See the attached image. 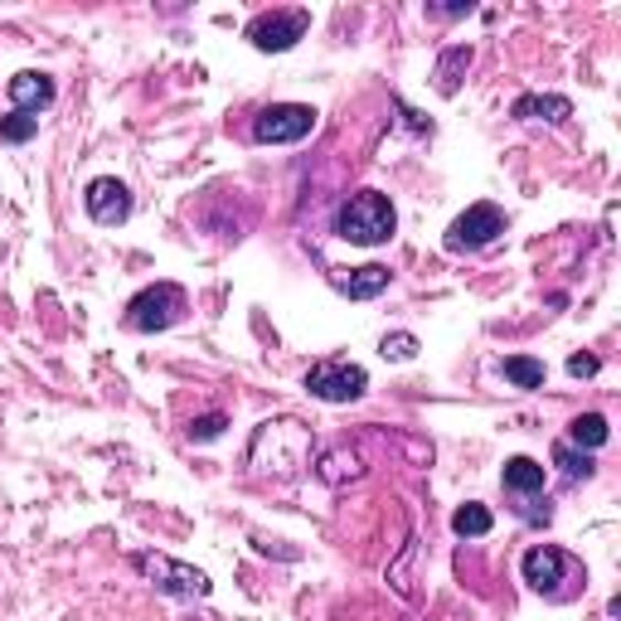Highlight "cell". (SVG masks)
Wrapping results in <instances>:
<instances>
[{
  "label": "cell",
  "mask_w": 621,
  "mask_h": 621,
  "mask_svg": "<svg viewBox=\"0 0 621 621\" xmlns=\"http://www.w3.org/2000/svg\"><path fill=\"white\" fill-rule=\"evenodd\" d=\"M394 228H398L394 200L379 194V190L350 194V200L335 210V234L345 243H360V248H379V243L394 238Z\"/></svg>",
  "instance_id": "6da1fadb"
},
{
  "label": "cell",
  "mask_w": 621,
  "mask_h": 621,
  "mask_svg": "<svg viewBox=\"0 0 621 621\" xmlns=\"http://www.w3.org/2000/svg\"><path fill=\"white\" fill-rule=\"evenodd\" d=\"M267 452H272V461H263V467H258L263 477H267V471H272V477H297V471H307L315 442H311V432L301 428V422L282 418V422H263V428H258L248 461H258V457H267Z\"/></svg>",
  "instance_id": "7a4b0ae2"
},
{
  "label": "cell",
  "mask_w": 621,
  "mask_h": 621,
  "mask_svg": "<svg viewBox=\"0 0 621 621\" xmlns=\"http://www.w3.org/2000/svg\"><path fill=\"white\" fill-rule=\"evenodd\" d=\"M185 291H180L175 282H156V287H141L137 297H131L127 307V325L141 335H156V331H170V325L185 315Z\"/></svg>",
  "instance_id": "3957f363"
},
{
  "label": "cell",
  "mask_w": 621,
  "mask_h": 621,
  "mask_svg": "<svg viewBox=\"0 0 621 621\" xmlns=\"http://www.w3.org/2000/svg\"><path fill=\"white\" fill-rule=\"evenodd\" d=\"M131 568L146 574L161 592H170V598H210L214 592V582L204 578L200 568L180 564V558H170V554H131Z\"/></svg>",
  "instance_id": "277c9868"
},
{
  "label": "cell",
  "mask_w": 621,
  "mask_h": 621,
  "mask_svg": "<svg viewBox=\"0 0 621 621\" xmlns=\"http://www.w3.org/2000/svg\"><path fill=\"white\" fill-rule=\"evenodd\" d=\"M370 388V374L350 360H321L307 370V394L321 398V404H355Z\"/></svg>",
  "instance_id": "5b68a950"
},
{
  "label": "cell",
  "mask_w": 621,
  "mask_h": 621,
  "mask_svg": "<svg viewBox=\"0 0 621 621\" xmlns=\"http://www.w3.org/2000/svg\"><path fill=\"white\" fill-rule=\"evenodd\" d=\"M311 131H315V107H307V103H272L253 117V141H263V146L307 141Z\"/></svg>",
  "instance_id": "8992f818"
},
{
  "label": "cell",
  "mask_w": 621,
  "mask_h": 621,
  "mask_svg": "<svg viewBox=\"0 0 621 621\" xmlns=\"http://www.w3.org/2000/svg\"><path fill=\"white\" fill-rule=\"evenodd\" d=\"M505 234V214H501V204H471L467 214H457L452 218V228H447V253H481V248H491L495 238Z\"/></svg>",
  "instance_id": "52a82bcc"
},
{
  "label": "cell",
  "mask_w": 621,
  "mask_h": 621,
  "mask_svg": "<svg viewBox=\"0 0 621 621\" xmlns=\"http://www.w3.org/2000/svg\"><path fill=\"white\" fill-rule=\"evenodd\" d=\"M307 30H311V10H263L248 24V44L258 54H287Z\"/></svg>",
  "instance_id": "ba28073f"
},
{
  "label": "cell",
  "mask_w": 621,
  "mask_h": 621,
  "mask_svg": "<svg viewBox=\"0 0 621 621\" xmlns=\"http://www.w3.org/2000/svg\"><path fill=\"white\" fill-rule=\"evenodd\" d=\"M520 574H525L534 592H558V582H568V574H574V558L558 549V544H534L520 558Z\"/></svg>",
  "instance_id": "9c48e42d"
},
{
  "label": "cell",
  "mask_w": 621,
  "mask_h": 621,
  "mask_svg": "<svg viewBox=\"0 0 621 621\" xmlns=\"http://www.w3.org/2000/svg\"><path fill=\"white\" fill-rule=\"evenodd\" d=\"M83 204H88L93 224L113 228V224H127V214H131V190L121 185L117 175H103V180H93V185H88Z\"/></svg>",
  "instance_id": "30bf717a"
},
{
  "label": "cell",
  "mask_w": 621,
  "mask_h": 621,
  "mask_svg": "<svg viewBox=\"0 0 621 621\" xmlns=\"http://www.w3.org/2000/svg\"><path fill=\"white\" fill-rule=\"evenodd\" d=\"M10 103H15V113L24 117H40V107L54 103V78L49 73H34V68H24L10 78Z\"/></svg>",
  "instance_id": "8fae6325"
},
{
  "label": "cell",
  "mask_w": 621,
  "mask_h": 621,
  "mask_svg": "<svg viewBox=\"0 0 621 621\" xmlns=\"http://www.w3.org/2000/svg\"><path fill=\"white\" fill-rule=\"evenodd\" d=\"M515 121H568L574 117V103L558 93H520L515 107H510Z\"/></svg>",
  "instance_id": "7c38bea8"
},
{
  "label": "cell",
  "mask_w": 621,
  "mask_h": 621,
  "mask_svg": "<svg viewBox=\"0 0 621 621\" xmlns=\"http://www.w3.org/2000/svg\"><path fill=\"white\" fill-rule=\"evenodd\" d=\"M501 485L515 501H529V495H544V467L534 457H510L501 471Z\"/></svg>",
  "instance_id": "4fadbf2b"
},
{
  "label": "cell",
  "mask_w": 621,
  "mask_h": 621,
  "mask_svg": "<svg viewBox=\"0 0 621 621\" xmlns=\"http://www.w3.org/2000/svg\"><path fill=\"white\" fill-rule=\"evenodd\" d=\"M471 44H452V49H442V58H437V68H432V78H437V93L442 97H452L461 88V73L471 68Z\"/></svg>",
  "instance_id": "5bb4252c"
},
{
  "label": "cell",
  "mask_w": 621,
  "mask_h": 621,
  "mask_svg": "<svg viewBox=\"0 0 621 621\" xmlns=\"http://www.w3.org/2000/svg\"><path fill=\"white\" fill-rule=\"evenodd\" d=\"M335 287L345 291V297H355V301H370V297H379V291L388 287V267H355L350 277H335Z\"/></svg>",
  "instance_id": "9a60e30c"
},
{
  "label": "cell",
  "mask_w": 621,
  "mask_h": 621,
  "mask_svg": "<svg viewBox=\"0 0 621 621\" xmlns=\"http://www.w3.org/2000/svg\"><path fill=\"white\" fill-rule=\"evenodd\" d=\"M607 437H612V428H607L602 413H578L574 422H568V447H607Z\"/></svg>",
  "instance_id": "2e32d148"
},
{
  "label": "cell",
  "mask_w": 621,
  "mask_h": 621,
  "mask_svg": "<svg viewBox=\"0 0 621 621\" xmlns=\"http://www.w3.org/2000/svg\"><path fill=\"white\" fill-rule=\"evenodd\" d=\"M491 525H495V515L485 505H477V501H467L452 515V529L461 534V539H485V534H491Z\"/></svg>",
  "instance_id": "e0dca14e"
},
{
  "label": "cell",
  "mask_w": 621,
  "mask_h": 621,
  "mask_svg": "<svg viewBox=\"0 0 621 621\" xmlns=\"http://www.w3.org/2000/svg\"><path fill=\"white\" fill-rule=\"evenodd\" d=\"M501 374L515 388H539L544 384V364L539 360H529V355H510L505 364H501Z\"/></svg>",
  "instance_id": "ac0fdd59"
},
{
  "label": "cell",
  "mask_w": 621,
  "mask_h": 621,
  "mask_svg": "<svg viewBox=\"0 0 621 621\" xmlns=\"http://www.w3.org/2000/svg\"><path fill=\"white\" fill-rule=\"evenodd\" d=\"M554 467H564V477H568V481H588L592 471H598L588 452H578V447H568V442H558V447H554Z\"/></svg>",
  "instance_id": "d6986e66"
},
{
  "label": "cell",
  "mask_w": 621,
  "mask_h": 621,
  "mask_svg": "<svg viewBox=\"0 0 621 621\" xmlns=\"http://www.w3.org/2000/svg\"><path fill=\"white\" fill-rule=\"evenodd\" d=\"M34 131H40V117H24V113L0 117V141H10V146H24Z\"/></svg>",
  "instance_id": "ffe728a7"
},
{
  "label": "cell",
  "mask_w": 621,
  "mask_h": 621,
  "mask_svg": "<svg viewBox=\"0 0 621 621\" xmlns=\"http://www.w3.org/2000/svg\"><path fill=\"white\" fill-rule=\"evenodd\" d=\"M379 355H384V360H398V364H404V360H413V355H418V335H408V331H398V335H384Z\"/></svg>",
  "instance_id": "44dd1931"
},
{
  "label": "cell",
  "mask_w": 621,
  "mask_h": 621,
  "mask_svg": "<svg viewBox=\"0 0 621 621\" xmlns=\"http://www.w3.org/2000/svg\"><path fill=\"white\" fill-rule=\"evenodd\" d=\"M224 428H228L224 413H204V418H194V422H190V437H194V442H214V437L224 432Z\"/></svg>",
  "instance_id": "7402d4cb"
},
{
  "label": "cell",
  "mask_w": 621,
  "mask_h": 621,
  "mask_svg": "<svg viewBox=\"0 0 621 621\" xmlns=\"http://www.w3.org/2000/svg\"><path fill=\"white\" fill-rule=\"evenodd\" d=\"M568 374H574V379H592V374H598V360H592V355H574V360H568Z\"/></svg>",
  "instance_id": "603a6c76"
}]
</instances>
